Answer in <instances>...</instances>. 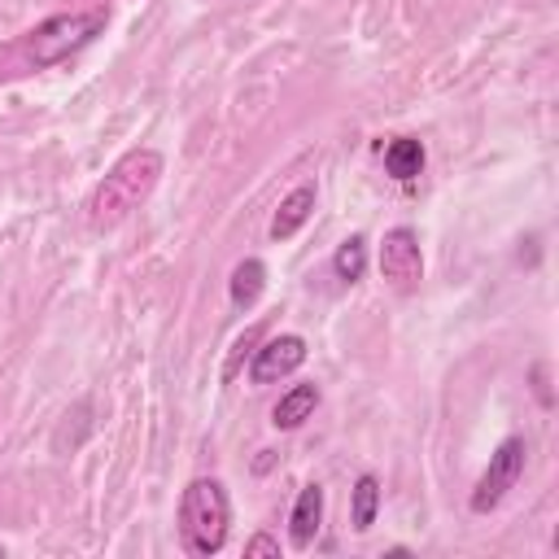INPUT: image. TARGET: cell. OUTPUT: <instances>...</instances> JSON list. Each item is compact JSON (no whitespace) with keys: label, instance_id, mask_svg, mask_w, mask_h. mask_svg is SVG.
Listing matches in <instances>:
<instances>
[{"label":"cell","instance_id":"cell-8","mask_svg":"<svg viewBox=\"0 0 559 559\" xmlns=\"http://www.w3.org/2000/svg\"><path fill=\"white\" fill-rule=\"evenodd\" d=\"M319 520H323V489L310 480V485L297 493V502H293V515H288V537H293V546H297V550H306V546L314 542V533H319Z\"/></svg>","mask_w":559,"mask_h":559},{"label":"cell","instance_id":"cell-5","mask_svg":"<svg viewBox=\"0 0 559 559\" xmlns=\"http://www.w3.org/2000/svg\"><path fill=\"white\" fill-rule=\"evenodd\" d=\"M380 275L397 293H411L424 280V253H419V236L411 227L384 231V240H380Z\"/></svg>","mask_w":559,"mask_h":559},{"label":"cell","instance_id":"cell-2","mask_svg":"<svg viewBox=\"0 0 559 559\" xmlns=\"http://www.w3.org/2000/svg\"><path fill=\"white\" fill-rule=\"evenodd\" d=\"M231 528V498L223 480L197 476L179 498V537L192 555H218Z\"/></svg>","mask_w":559,"mask_h":559},{"label":"cell","instance_id":"cell-11","mask_svg":"<svg viewBox=\"0 0 559 559\" xmlns=\"http://www.w3.org/2000/svg\"><path fill=\"white\" fill-rule=\"evenodd\" d=\"M262 288H266V266H262V258H245V262H236V271H231V280H227V297H231V306H240V310L258 306Z\"/></svg>","mask_w":559,"mask_h":559},{"label":"cell","instance_id":"cell-6","mask_svg":"<svg viewBox=\"0 0 559 559\" xmlns=\"http://www.w3.org/2000/svg\"><path fill=\"white\" fill-rule=\"evenodd\" d=\"M306 341L297 332H280L271 341H262V349H253V362H249V384H275L284 376H293L301 362H306Z\"/></svg>","mask_w":559,"mask_h":559},{"label":"cell","instance_id":"cell-9","mask_svg":"<svg viewBox=\"0 0 559 559\" xmlns=\"http://www.w3.org/2000/svg\"><path fill=\"white\" fill-rule=\"evenodd\" d=\"M319 406V384H293L288 393H280V402L271 406V424L275 428H301Z\"/></svg>","mask_w":559,"mask_h":559},{"label":"cell","instance_id":"cell-13","mask_svg":"<svg viewBox=\"0 0 559 559\" xmlns=\"http://www.w3.org/2000/svg\"><path fill=\"white\" fill-rule=\"evenodd\" d=\"M332 271H336L341 284H358L362 271H367V240L362 236H345L336 245V253H332Z\"/></svg>","mask_w":559,"mask_h":559},{"label":"cell","instance_id":"cell-4","mask_svg":"<svg viewBox=\"0 0 559 559\" xmlns=\"http://www.w3.org/2000/svg\"><path fill=\"white\" fill-rule=\"evenodd\" d=\"M524 454H528L524 437H507V441L489 454V467L480 472V480H476V489H472V498H467V507H472L476 515L493 511V507L515 489V480H520V472H524Z\"/></svg>","mask_w":559,"mask_h":559},{"label":"cell","instance_id":"cell-15","mask_svg":"<svg viewBox=\"0 0 559 559\" xmlns=\"http://www.w3.org/2000/svg\"><path fill=\"white\" fill-rule=\"evenodd\" d=\"M0 555H4V546H0Z\"/></svg>","mask_w":559,"mask_h":559},{"label":"cell","instance_id":"cell-12","mask_svg":"<svg viewBox=\"0 0 559 559\" xmlns=\"http://www.w3.org/2000/svg\"><path fill=\"white\" fill-rule=\"evenodd\" d=\"M376 511H380V480L371 472H362L354 480V493H349V524H354V533H367L376 524Z\"/></svg>","mask_w":559,"mask_h":559},{"label":"cell","instance_id":"cell-14","mask_svg":"<svg viewBox=\"0 0 559 559\" xmlns=\"http://www.w3.org/2000/svg\"><path fill=\"white\" fill-rule=\"evenodd\" d=\"M245 555H249V559H280V542L266 537V533H253V537L245 542Z\"/></svg>","mask_w":559,"mask_h":559},{"label":"cell","instance_id":"cell-7","mask_svg":"<svg viewBox=\"0 0 559 559\" xmlns=\"http://www.w3.org/2000/svg\"><path fill=\"white\" fill-rule=\"evenodd\" d=\"M310 214H314V183H297V188L280 201V210H275V218H271V240H293V236L306 227Z\"/></svg>","mask_w":559,"mask_h":559},{"label":"cell","instance_id":"cell-1","mask_svg":"<svg viewBox=\"0 0 559 559\" xmlns=\"http://www.w3.org/2000/svg\"><path fill=\"white\" fill-rule=\"evenodd\" d=\"M157 179H162V153L157 148H131V153H122L109 166V175L87 197V227L92 231H109L122 218H131L153 197Z\"/></svg>","mask_w":559,"mask_h":559},{"label":"cell","instance_id":"cell-10","mask_svg":"<svg viewBox=\"0 0 559 559\" xmlns=\"http://www.w3.org/2000/svg\"><path fill=\"white\" fill-rule=\"evenodd\" d=\"M424 162H428V153H424V144L411 140V135H397V140L384 144V170H389L397 183L419 179V175H424Z\"/></svg>","mask_w":559,"mask_h":559},{"label":"cell","instance_id":"cell-3","mask_svg":"<svg viewBox=\"0 0 559 559\" xmlns=\"http://www.w3.org/2000/svg\"><path fill=\"white\" fill-rule=\"evenodd\" d=\"M105 22H109V13H105V9H87V13H57V17H48V22H39V26L31 31L26 52H31V61H35L39 70H48V66H57V61L74 57L79 48H87V44L105 31Z\"/></svg>","mask_w":559,"mask_h":559}]
</instances>
